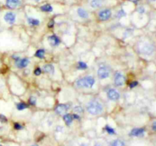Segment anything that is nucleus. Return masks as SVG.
I'll return each instance as SVG.
<instances>
[{
	"mask_svg": "<svg viewBox=\"0 0 156 146\" xmlns=\"http://www.w3.org/2000/svg\"><path fill=\"white\" fill-rule=\"evenodd\" d=\"M87 111L91 115H98L103 112V106L98 100H91L87 105Z\"/></svg>",
	"mask_w": 156,
	"mask_h": 146,
	"instance_id": "f257e3e1",
	"label": "nucleus"
},
{
	"mask_svg": "<svg viewBox=\"0 0 156 146\" xmlns=\"http://www.w3.org/2000/svg\"><path fill=\"white\" fill-rule=\"evenodd\" d=\"M94 83H95V80H94V77L91 75H87L76 81V86L79 88H92Z\"/></svg>",
	"mask_w": 156,
	"mask_h": 146,
	"instance_id": "f03ea898",
	"label": "nucleus"
},
{
	"mask_svg": "<svg viewBox=\"0 0 156 146\" xmlns=\"http://www.w3.org/2000/svg\"><path fill=\"white\" fill-rule=\"evenodd\" d=\"M111 16H112V11L108 8L101 9L98 12V17L100 21H108L111 18Z\"/></svg>",
	"mask_w": 156,
	"mask_h": 146,
	"instance_id": "7ed1b4c3",
	"label": "nucleus"
},
{
	"mask_svg": "<svg viewBox=\"0 0 156 146\" xmlns=\"http://www.w3.org/2000/svg\"><path fill=\"white\" fill-rule=\"evenodd\" d=\"M111 74V69L108 66H103L100 67L98 70V76L100 79H105L108 78Z\"/></svg>",
	"mask_w": 156,
	"mask_h": 146,
	"instance_id": "20e7f679",
	"label": "nucleus"
},
{
	"mask_svg": "<svg viewBox=\"0 0 156 146\" xmlns=\"http://www.w3.org/2000/svg\"><path fill=\"white\" fill-rule=\"evenodd\" d=\"M140 53L145 55H151L154 52V47L152 44L148 43H143L140 47Z\"/></svg>",
	"mask_w": 156,
	"mask_h": 146,
	"instance_id": "39448f33",
	"label": "nucleus"
},
{
	"mask_svg": "<svg viewBox=\"0 0 156 146\" xmlns=\"http://www.w3.org/2000/svg\"><path fill=\"white\" fill-rule=\"evenodd\" d=\"M125 78L124 75L122 74L120 71H117L114 75V84H115L116 86H123L125 83Z\"/></svg>",
	"mask_w": 156,
	"mask_h": 146,
	"instance_id": "423d86ee",
	"label": "nucleus"
},
{
	"mask_svg": "<svg viewBox=\"0 0 156 146\" xmlns=\"http://www.w3.org/2000/svg\"><path fill=\"white\" fill-rule=\"evenodd\" d=\"M22 5L21 0H5V6L9 9H15Z\"/></svg>",
	"mask_w": 156,
	"mask_h": 146,
	"instance_id": "0eeeda50",
	"label": "nucleus"
},
{
	"mask_svg": "<svg viewBox=\"0 0 156 146\" xmlns=\"http://www.w3.org/2000/svg\"><path fill=\"white\" fill-rule=\"evenodd\" d=\"M5 21L9 24H13L16 21V14L12 12H7L4 15Z\"/></svg>",
	"mask_w": 156,
	"mask_h": 146,
	"instance_id": "6e6552de",
	"label": "nucleus"
},
{
	"mask_svg": "<svg viewBox=\"0 0 156 146\" xmlns=\"http://www.w3.org/2000/svg\"><path fill=\"white\" fill-rule=\"evenodd\" d=\"M120 94L118 91L115 89H110L108 91V97L109 100H112V101H116V100L120 99Z\"/></svg>",
	"mask_w": 156,
	"mask_h": 146,
	"instance_id": "1a4fd4ad",
	"label": "nucleus"
},
{
	"mask_svg": "<svg viewBox=\"0 0 156 146\" xmlns=\"http://www.w3.org/2000/svg\"><path fill=\"white\" fill-rule=\"evenodd\" d=\"M30 63V60L27 58H24V59H19L15 62V66L18 67V68H25Z\"/></svg>",
	"mask_w": 156,
	"mask_h": 146,
	"instance_id": "9d476101",
	"label": "nucleus"
},
{
	"mask_svg": "<svg viewBox=\"0 0 156 146\" xmlns=\"http://www.w3.org/2000/svg\"><path fill=\"white\" fill-rule=\"evenodd\" d=\"M89 4L92 9H101L105 5V0H91Z\"/></svg>",
	"mask_w": 156,
	"mask_h": 146,
	"instance_id": "9b49d317",
	"label": "nucleus"
},
{
	"mask_svg": "<svg viewBox=\"0 0 156 146\" xmlns=\"http://www.w3.org/2000/svg\"><path fill=\"white\" fill-rule=\"evenodd\" d=\"M69 106L68 104H59L56 106L55 111L58 115H64L69 109Z\"/></svg>",
	"mask_w": 156,
	"mask_h": 146,
	"instance_id": "f8f14e48",
	"label": "nucleus"
},
{
	"mask_svg": "<svg viewBox=\"0 0 156 146\" xmlns=\"http://www.w3.org/2000/svg\"><path fill=\"white\" fill-rule=\"evenodd\" d=\"M145 132V129L143 128H134L132 130L130 131L129 132V135L130 136H135V137H139V136H142V135H144Z\"/></svg>",
	"mask_w": 156,
	"mask_h": 146,
	"instance_id": "ddd939ff",
	"label": "nucleus"
},
{
	"mask_svg": "<svg viewBox=\"0 0 156 146\" xmlns=\"http://www.w3.org/2000/svg\"><path fill=\"white\" fill-rule=\"evenodd\" d=\"M49 43L52 47H56L60 43V40L56 35H51L48 38Z\"/></svg>",
	"mask_w": 156,
	"mask_h": 146,
	"instance_id": "4468645a",
	"label": "nucleus"
},
{
	"mask_svg": "<svg viewBox=\"0 0 156 146\" xmlns=\"http://www.w3.org/2000/svg\"><path fill=\"white\" fill-rule=\"evenodd\" d=\"M77 14L81 18H82V19H87V18H88V16H89L88 12H87L86 9L82 7L78 8Z\"/></svg>",
	"mask_w": 156,
	"mask_h": 146,
	"instance_id": "2eb2a0df",
	"label": "nucleus"
},
{
	"mask_svg": "<svg viewBox=\"0 0 156 146\" xmlns=\"http://www.w3.org/2000/svg\"><path fill=\"white\" fill-rule=\"evenodd\" d=\"M27 24L30 26H38L40 24V21L37 18H34L33 17H28L27 18Z\"/></svg>",
	"mask_w": 156,
	"mask_h": 146,
	"instance_id": "dca6fc26",
	"label": "nucleus"
},
{
	"mask_svg": "<svg viewBox=\"0 0 156 146\" xmlns=\"http://www.w3.org/2000/svg\"><path fill=\"white\" fill-rule=\"evenodd\" d=\"M43 69L45 72L50 73V74H53L54 73V67L51 64H46L43 67Z\"/></svg>",
	"mask_w": 156,
	"mask_h": 146,
	"instance_id": "f3484780",
	"label": "nucleus"
},
{
	"mask_svg": "<svg viewBox=\"0 0 156 146\" xmlns=\"http://www.w3.org/2000/svg\"><path fill=\"white\" fill-rule=\"evenodd\" d=\"M40 9L44 12H52L53 11V6H52L50 4L43 5L41 6Z\"/></svg>",
	"mask_w": 156,
	"mask_h": 146,
	"instance_id": "a211bd4d",
	"label": "nucleus"
},
{
	"mask_svg": "<svg viewBox=\"0 0 156 146\" xmlns=\"http://www.w3.org/2000/svg\"><path fill=\"white\" fill-rule=\"evenodd\" d=\"M73 119L71 114L66 113L63 115V120L67 126H70V125L72 124V123H73Z\"/></svg>",
	"mask_w": 156,
	"mask_h": 146,
	"instance_id": "6ab92c4d",
	"label": "nucleus"
},
{
	"mask_svg": "<svg viewBox=\"0 0 156 146\" xmlns=\"http://www.w3.org/2000/svg\"><path fill=\"white\" fill-rule=\"evenodd\" d=\"M109 146H126V144L123 141L120 139H116L110 143Z\"/></svg>",
	"mask_w": 156,
	"mask_h": 146,
	"instance_id": "aec40b11",
	"label": "nucleus"
},
{
	"mask_svg": "<svg viewBox=\"0 0 156 146\" xmlns=\"http://www.w3.org/2000/svg\"><path fill=\"white\" fill-rule=\"evenodd\" d=\"M77 68L79 70H85L88 68V65L82 61H79L77 64Z\"/></svg>",
	"mask_w": 156,
	"mask_h": 146,
	"instance_id": "412c9836",
	"label": "nucleus"
},
{
	"mask_svg": "<svg viewBox=\"0 0 156 146\" xmlns=\"http://www.w3.org/2000/svg\"><path fill=\"white\" fill-rule=\"evenodd\" d=\"M16 108H17V109L19 111L24 110V109H25L26 108H27V105L25 103H24V102H21V103H17Z\"/></svg>",
	"mask_w": 156,
	"mask_h": 146,
	"instance_id": "4be33fe9",
	"label": "nucleus"
},
{
	"mask_svg": "<svg viewBox=\"0 0 156 146\" xmlns=\"http://www.w3.org/2000/svg\"><path fill=\"white\" fill-rule=\"evenodd\" d=\"M44 56H45V51H44V50H42V49L38 50L36 52V53H35V56L39 58V59H44Z\"/></svg>",
	"mask_w": 156,
	"mask_h": 146,
	"instance_id": "5701e85b",
	"label": "nucleus"
},
{
	"mask_svg": "<svg viewBox=\"0 0 156 146\" xmlns=\"http://www.w3.org/2000/svg\"><path fill=\"white\" fill-rule=\"evenodd\" d=\"M105 129L106 130V132H108L109 135H115V134H116L115 129H114V128L111 127V126H108V125H107V126H105Z\"/></svg>",
	"mask_w": 156,
	"mask_h": 146,
	"instance_id": "b1692460",
	"label": "nucleus"
},
{
	"mask_svg": "<svg viewBox=\"0 0 156 146\" xmlns=\"http://www.w3.org/2000/svg\"><path fill=\"white\" fill-rule=\"evenodd\" d=\"M74 111L76 113L79 114H79H82L84 113L83 108H82V106H75V107H74Z\"/></svg>",
	"mask_w": 156,
	"mask_h": 146,
	"instance_id": "393cba45",
	"label": "nucleus"
},
{
	"mask_svg": "<svg viewBox=\"0 0 156 146\" xmlns=\"http://www.w3.org/2000/svg\"><path fill=\"white\" fill-rule=\"evenodd\" d=\"M126 13L125 12V11L123 10V9H120V10H119L118 12H117V18H121L122 17L126 16Z\"/></svg>",
	"mask_w": 156,
	"mask_h": 146,
	"instance_id": "a878e982",
	"label": "nucleus"
},
{
	"mask_svg": "<svg viewBox=\"0 0 156 146\" xmlns=\"http://www.w3.org/2000/svg\"><path fill=\"white\" fill-rule=\"evenodd\" d=\"M28 102L30 105H33V106H34V105H36V103H37V98L35 97H34V96H31V97L29 98Z\"/></svg>",
	"mask_w": 156,
	"mask_h": 146,
	"instance_id": "bb28decb",
	"label": "nucleus"
},
{
	"mask_svg": "<svg viewBox=\"0 0 156 146\" xmlns=\"http://www.w3.org/2000/svg\"><path fill=\"white\" fill-rule=\"evenodd\" d=\"M34 73L35 75H40L42 73V70H41V68L37 67V68H36L34 69Z\"/></svg>",
	"mask_w": 156,
	"mask_h": 146,
	"instance_id": "cd10ccee",
	"label": "nucleus"
},
{
	"mask_svg": "<svg viewBox=\"0 0 156 146\" xmlns=\"http://www.w3.org/2000/svg\"><path fill=\"white\" fill-rule=\"evenodd\" d=\"M14 128H15V129H17V130H20V129H23V126H21L20 123H15V124H14Z\"/></svg>",
	"mask_w": 156,
	"mask_h": 146,
	"instance_id": "c85d7f7f",
	"label": "nucleus"
},
{
	"mask_svg": "<svg viewBox=\"0 0 156 146\" xmlns=\"http://www.w3.org/2000/svg\"><path fill=\"white\" fill-rule=\"evenodd\" d=\"M8 121V119L6 118L5 116H4L3 114H0V122L1 123H6Z\"/></svg>",
	"mask_w": 156,
	"mask_h": 146,
	"instance_id": "c756f323",
	"label": "nucleus"
},
{
	"mask_svg": "<svg viewBox=\"0 0 156 146\" xmlns=\"http://www.w3.org/2000/svg\"><path fill=\"white\" fill-rule=\"evenodd\" d=\"M54 24H55V21L54 20H50V22L48 23V27L49 28H53V27H54Z\"/></svg>",
	"mask_w": 156,
	"mask_h": 146,
	"instance_id": "7c9ffc66",
	"label": "nucleus"
},
{
	"mask_svg": "<svg viewBox=\"0 0 156 146\" xmlns=\"http://www.w3.org/2000/svg\"><path fill=\"white\" fill-rule=\"evenodd\" d=\"M137 85H138V82H136V81H134V82H132L130 84H129V88H135V87H136Z\"/></svg>",
	"mask_w": 156,
	"mask_h": 146,
	"instance_id": "2f4dec72",
	"label": "nucleus"
},
{
	"mask_svg": "<svg viewBox=\"0 0 156 146\" xmlns=\"http://www.w3.org/2000/svg\"><path fill=\"white\" fill-rule=\"evenodd\" d=\"M145 9L143 7V6H140V7L138 8V12L140 14H143L145 12Z\"/></svg>",
	"mask_w": 156,
	"mask_h": 146,
	"instance_id": "473e14b6",
	"label": "nucleus"
},
{
	"mask_svg": "<svg viewBox=\"0 0 156 146\" xmlns=\"http://www.w3.org/2000/svg\"><path fill=\"white\" fill-rule=\"evenodd\" d=\"M72 116H73V119H75V120H80V116H79V114H73L72 115Z\"/></svg>",
	"mask_w": 156,
	"mask_h": 146,
	"instance_id": "72a5a7b5",
	"label": "nucleus"
},
{
	"mask_svg": "<svg viewBox=\"0 0 156 146\" xmlns=\"http://www.w3.org/2000/svg\"><path fill=\"white\" fill-rule=\"evenodd\" d=\"M152 130H154L155 132H156V121L153 122V123L152 124Z\"/></svg>",
	"mask_w": 156,
	"mask_h": 146,
	"instance_id": "f704fd0d",
	"label": "nucleus"
},
{
	"mask_svg": "<svg viewBox=\"0 0 156 146\" xmlns=\"http://www.w3.org/2000/svg\"><path fill=\"white\" fill-rule=\"evenodd\" d=\"M62 126H57V127H56V131H58V132H59V131H62Z\"/></svg>",
	"mask_w": 156,
	"mask_h": 146,
	"instance_id": "c9c22d12",
	"label": "nucleus"
},
{
	"mask_svg": "<svg viewBox=\"0 0 156 146\" xmlns=\"http://www.w3.org/2000/svg\"><path fill=\"white\" fill-rule=\"evenodd\" d=\"M128 1L131 2H133V3H137L139 1H140V0H128Z\"/></svg>",
	"mask_w": 156,
	"mask_h": 146,
	"instance_id": "e433bc0d",
	"label": "nucleus"
},
{
	"mask_svg": "<svg viewBox=\"0 0 156 146\" xmlns=\"http://www.w3.org/2000/svg\"><path fill=\"white\" fill-rule=\"evenodd\" d=\"M94 146H101V144L100 143H96L95 145H94Z\"/></svg>",
	"mask_w": 156,
	"mask_h": 146,
	"instance_id": "4c0bfd02",
	"label": "nucleus"
},
{
	"mask_svg": "<svg viewBox=\"0 0 156 146\" xmlns=\"http://www.w3.org/2000/svg\"><path fill=\"white\" fill-rule=\"evenodd\" d=\"M32 1L35 2H41V0H32Z\"/></svg>",
	"mask_w": 156,
	"mask_h": 146,
	"instance_id": "58836bf2",
	"label": "nucleus"
},
{
	"mask_svg": "<svg viewBox=\"0 0 156 146\" xmlns=\"http://www.w3.org/2000/svg\"><path fill=\"white\" fill-rule=\"evenodd\" d=\"M80 146H88V145H87L86 144H84V143H83V144H81Z\"/></svg>",
	"mask_w": 156,
	"mask_h": 146,
	"instance_id": "ea45409f",
	"label": "nucleus"
},
{
	"mask_svg": "<svg viewBox=\"0 0 156 146\" xmlns=\"http://www.w3.org/2000/svg\"><path fill=\"white\" fill-rule=\"evenodd\" d=\"M148 1H149V2H155L156 0H148Z\"/></svg>",
	"mask_w": 156,
	"mask_h": 146,
	"instance_id": "a19ab883",
	"label": "nucleus"
},
{
	"mask_svg": "<svg viewBox=\"0 0 156 146\" xmlns=\"http://www.w3.org/2000/svg\"><path fill=\"white\" fill-rule=\"evenodd\" d=\"M31 146H38V145H37V144H34V145H31Z\"/></svg>",
	"mask_w": 156,
	"mask_h": 146,
	"instance_id": "79ce46f5",
	"label": "nucleus"
},
{
	"mask_svg": "<svg viewBox=\"0 0 156 146\" xmlns=\"http://www.w3.org/2000/svg\"><path fill=\"white\" fill-rule=\"evenodd\" d=\"M0 146H2V144H0Z\"/></svg>",
	"mask_w": 156,
	"mask_h": 146,
	"instance_id": "37998d69",
	"label": "nucleus"
}]
</instances>
